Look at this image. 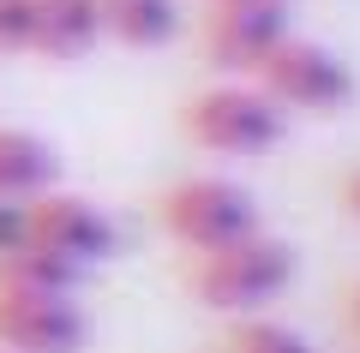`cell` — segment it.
<instances>
[{
  "instance_id": "obj_1",
  "label": "cell",
  "mask_w": 360,
  "mask_h": 353,
  "mask_svg": "<svg viewBox=\"0 0 360 353\" xmlns=\"http://www.w3.org/2000/svg\"><path fill=\"white\" fill-rule=\"evenodd\" d=\"M288 281H295V246L270 240L264 227L246 240L217 246V252H193V264H186L193 300L229 317H252L264 305H276L288 293Z\"/></svg>"
},
{
  "instance_id": "obj_2",
  "label": "cell",
  "mask_w": 360,
  "mask_h": 353,
  "mask_svg": "<svg viewBox=\"0 0 360 353\" xmlns=\"http://www.w3.org/2000/svg\"><path fill=\"white\" fill-rule=\"evenodd\" d=\"M180 132H186V144L210 156H264L283 144L288 114L252 78H222V84L193 90L180 102Z\"/></svg>"
},
{
  "instance_id": "obj_3",
  "label": "cell",
  "mask_w": 360,
  "mask_h": 353,
  "mask_svg": "<svg viewBox=\"0 0 360 353\" xmlns=\"http://www.w3.org/2000/svg\"><path fill=\"white\" fill-rule=\"evenodd\" d=\"M156 227L180 252H217L229 240L258 234V204L240 180L193 174V180H174V186L156 192Z\"/></svg>"
},
{
  "instance_id": "obj_4",
  "label": "cell",
  "mask_w": 360,
  "mask_h": 353,
  "mask_svg": "<svg viewBox=\"0 0 360 353\" xmlns=\"http://www.w3.org/2000/svg\"><path fill=\"white\" fill-rule=\"evenodd\" d=\"M252 84L264 90L283 114H342L348 102H354V90H360L354 66H348L342 54L324 48V42L295 36V30L258 60Z\"/></svg>"
},
{
  "instance_id": "obj_5",
  "label": "cell",
  "mask_w": 360,
  "mask_h": 353,
  "mask_svg": "<svg viewBox=\"0 0 360 353\" xmlns=\"http://www.w3.org/2000/svg\"><path fill=\"white\" fill-rule=\"evenodd\" d=\"M25 246L90 269V264H103V258H115L120 227H115V215H108L103 204L78 198V192H66V186H49V192H37V198H25Z\"/></svg>"
},
{
  "instance_id": "obj_6",
  "label": "cell",
  "mask_w": 360,
  "mask_h": 353,
  "mask_svg": "<svg viewBox=\"0 0 360 353\" xmlns=\"http://www.w3.org/2000/svg\"><path fill=\"white\" fill-rule=\"evenodd\" d=\"M288 30H295L288 25V0H222V6H205V18H198V48H205L210 72L252 78L258 60Z\"/></svg>"
},
{
  "instance_id": "obj_7",
  "label": "cell",
  "mask_w": 360,
  "mask_h": 353,
  "mask_svg": "<svg viewBox=\"0 0 360 353\" xmlns=\"http://www.w3.org/2000/svg\"><path fill=\"white\" fill-rule=\"evenodd\" d=\"M90 317L72 293H37L0 281V353H78Z\"/></svg>"
},
{
  "instance_id": "obj_8",
  "label": "cell",
  "mask_w": 360,
  "mask_h": 353,
  "mask_svg": "<svg viewBox=\"0 0 360 353\" xmlns=\"http://www.w3.org/2000/svg\"><path fill=\"white\" fill-rule=\"evenodd\" d=\"M103 42V18L96 0H30V54L54 66L84 60Z\"/></svg>"
},
{
  "instance_id": "obj_9",
  "label": "cell",
  "mask_w": 360,
  "mask_h": 353,
  "mask_svg": "<svg viewBox=\"0 0 360 353\" xmlns=\"http://www.w3.org/2000/svg\"><path fill=\"white\" fill-rule=\"evenodd\" d=\"M60 186V156L42 132L25 126H0V204L37 198V192Z\"/></svg>"
},
{
  "instance_id": "obj_10",
  "label": "cell",
  "mask_w": 360,
  "mask_h": 353,
  "mask_svg": "<svg viewBox=\"0 0 360 353\" xmlns=\"http://www.w3.org/2000/svg\"><path fill=\"white\" fill-rule=\"evenodd\" d=\"M96 18H103V42L120 48H168L180 36V0H96Z\"/></svg>"
},
{
  "instance_id": "obj_11",
  "label": "cell",
  "mask_w": 360,
  "mask_h": 353,
  "mask_svg": "<svg viewBox=\"0 0 360 353\" xmlns=\"http://www.w3.org/2000/svg\"><path fill=\"white\" fill-rule=\"evenodd\" d=\"M0 281H6V288H37V293H78L84 269L66 264V258H54V252L18 246V252L0 258Z\"/></svg>"
},
{
  "instance_id": "obj_12",
  "label": "cell",
  "mask_w": 360,
  "mask_h": 353,
  "mask_svg": "<svg viewBox=\"0 0 360 353\" xmlns=\"http://www.w3.org/2000/svg\"><path fill=\"white\" fill-rule=\"evenodd\" d=\"M222 353H319V347H312L300 329L252 312V317H234V324L222 329Z\"/></svg>"
},
{
  "instance_id": "obj_13",
  "label": "cell",
  "mask_w": 360,
  "mask_h": 353,
  "mask_svg": "<svg viewBox=\"0 0 360 353\" xmlns=\"http://www.w3.org/2000/svg\"><path fill=\"white\" fill-rule=\"evenodd\" d=\"M0 54H30V0H0Z\"/></svg>"
},
{
  "instance_id": "obj_14",
  "label": "cell",
  "mask_w": 360,
  "mask_h": 353,
  "mask_svg": "<svg viewBox=\"0 0 360 353\" xmlns=\"http://www.w3.org/2000/svg\"><path fill=\"white\" fill-rule=\"evenodd\" d=\"M25 246V198L18 204H0V258Z\"/></svg>"
},
{
  "instance_id": "obj_15",
  "label": "cell",
  "mask_w": 360,
  "mask_h": 353,
  "mask_svg": "<svg viewBox=\"0 0 360 353\" xmlns=\"http://www.w3.org/2000/svg\"><path fill=\"white\" fill-rule=\"evenodd\" d=\"M342 210H348V215L360 222V168H354V174L342 180Z\"/></svg>"
},
{
  "instance_id": "obj_16",
  "label": "cell",
  "mask_w": 360,
  "mask_h": 353,
  "mask_svg": "<svg viewBox=\"0 0 360 353\" xmlns=\"http://www.w3.org/2000/svg\"><path fill=\"white\" fill-rule=\"evenodd\" d=\"M342 317H348V329H354V341H360V281L348 288V300H342Z\"/></svg>"
},
{
  "instance_id": "obj_17",
  "label": "cell",
  "mask_w": 360,
  "mask_h": 353,
  "mask_svg": "<svg viewBox=\"0 0 360 353\" xmlns=\"http://www.w3.org/2000/svg\"><path fill=\"white\" fill-rule=\"evenodd\" d=\"M205 6H222V0H205Z\"/></svg>"
}]
</instances>
